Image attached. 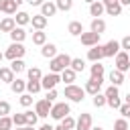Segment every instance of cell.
<instances>
[{
    "instance_id": "cell-53",
    "label": "cell",
    "mask_w": 130,
    "mask_h": 130,
    "mask_svg": "<svg viewBox=\"0 0 130 130\" xmlns=\"http://www.w3.org/2000/svg\"><path fill=\"white\" fill-rule=\"evenodd\" d=\"M126 104H130V91L126 93Z\"/></svg>"
},
{
    "instance_id": "cell-45",
    "label": "cell",
    "mask_w": 130,
    "mask_h": 130,
    "mask_svg": "<svg viewBox=\"0 0 130 130\" xmlns=\"http://www.w3.org/2000/svg\"><path fill=\"white\" fill-rule=\"evenodd\" d=\"M55 98H57V89L53 87V89H47V100L49 102H55Z\"/></svg>"
},
{
    "instance_id": "cell-54",
    "label": "cell",
    "mask_w": 130,
    "mask_h": 130,
    "mask_svg": "<svg viewBox=\"0 0 130 130\" xmlns=\"http://www.w3.org/2000/svg\"><path fill=\"white\" fill-rule=\"evenodd\" d=\"M53 130H65V128H63V126H61V124H59V126H55V128H53Z\"/></svg>"
},
{
    "instance_id": "cell-11",
    "label": "cell",
    "mask_w": 130,
    "mask_h": 130,
    "mask_svg": "<svg viewBox=\"0 0 130 130\" xmlns=\"http://www.w3.org/2000/svg\"><path fill=\"white\" fill-rule=\"evenodd\" d=\"M91 128V114L83 112L77 120H75V130H89Z\"/></svg>"
},
{
    "instance_id": "cell-5",
    "label": "cell",
    "mask_w": 130,
    "mask_h": 130,
    "mask_svg": "<svg viewBox=\"0 0 130 130\" xmlns=\"http://www.w3.org/2000/svg\"><path fill=\"white\" fill-rule=\"evenodd\" d=\"M102 85H104V77H89V79L85 81L83 89H85V93H89V95H95V93H100Z\"/></svg>"
},
{
    "instance_id": "cell-4",
    "label": "cell",
    "mask_w": 130,
    "mask_h": 130,
    "mask_svg": "<svg viewBox=\"0 0 130 130\" xmlns=\"http://www.w3.org/2000/svg\"><path fill=\"white\" fill-rule=\"evenodd\" d=\"M24 53H26V49H24V45H22V43H12V45L6 49L4 57L12 61V59H22V57H24Z\"/></svg>"
},
{
    "instance_id": "cell-46",
    "label": "cell",
    "mask_w": 130,
    "mask_h": 130,
    "mask_svg": "<svg viewBox=\"0 0 130 130\" xmlns=\"http://www.w3.org/2000/svg\"><path fill=\"white\" fill-rule=\"evenodd\" d=\"M26 2H28L30 6H41V4L45 2V0H26Z\"/></svg>"
},
{
    "instance_id": "cell-27",
    "label": "cell",
    "mask_w": 130,
    "mask_h": 130,
    "mask_svg": "<svg viewBox=\"0 0 130 130\" xmlns=\"http://www.w3.org/2000/svg\"><path fill=\"white\" fill-rule=\"evenodd\" d=\"M32 43L39 45V47H43V45L47 43V32H43V30H35V32H32Z\"/></svg>"
},
{
    "instance_id": "cell-13",
    "label": "cell",
    "mask_w": 130,
    "mask_h": 130,
    "mask_svg": "<svg viewBox=\"0 0 130 130\" xmlns=\"http://www.w3.org/2000/svg\"><path fill=\"white\" fill-rule=\"evenodd\" d=\"M104 12H106V6H104V2H102V0H95V2H91V4H89V14H91L93 18H100Z\"/></svg>"
},
{
    "instance_id": "cell-42",
    "label": "cell",
    "mask_w": 130,
    "mask_h": 130,
    "mask_svg": "<svg viewBox=\"0 0 130 130\" xmlns=\"http://www.w3.org/2000/svg\"><path fill=\"white\" fill-rule=\"evenodd\" d=\"M8 114H10V104L0 100V116H8Z\"/></svg>"
},
{
    "instance_id": "cell-48",
    "label": "cell",
    "mask_w": 130,
    "mask_h": 130,
    "mask_svg": "<svg viewBox=\"0 0 130 130\" xmlns=\"http://www.w3.org/2000/svg\"><path fill=\"white\" fill-rule=\"evenodd\" d=\"M118 2H120L122 6H130V0H118Z\"/></svg>"
},
{
    "instance_id": "cell-36",
    "label": "cell",
    "mask_w": 130,
    "mask_h": 130,
    "mask_svg": "<svg viewBox=\"0 0 130 130\" xmlns=\"http://www.w3.org/2000/svg\"><path fill=\"white\" fill-rule=\"evenodd\" d=\"M61 126H63L65 130H73V128H75V120H73V118H71V116L67 114V116H65V118L61 120Z\"/></svg>"
},
{
    "instance_id": "cell-6",
    "label": "cell",
    "mask_w": 130,
    "mask_h": 130,
    "mask_svg": "<svg viewBox=\"0 0 130 130\" xmlns=\"http://www.w3.org/2000/svg\"><path fill=\"white\" fill-rule=\"evenodd\" d=\"M116 69L122 71V73L130 69V57H128V51H118V55H116Z\"/></svg>"
},
{
    "instance_id": "cell-51",
    "label": "cell",
    "mask_w": 130,
    "mask_h": 130,
    "mask_svg": "<svg viewBox=\"0 0 130 130\" xmlns=\"http://www.w3.org/2000/svg\"><path fill=\"white\" fill-rule=\"evenodd\" d=\"M89 130H104V128H102V126H91Z\"/></svg>"
},
{
    "instance_id": "cell-14",
    "label": "cell",
    "mask_w": 130,
    "mask_h": 130,
    "mask_svg": "<svg viewBox=\"0 0 130 130\" xmlns=\"http://www.w3.org/2000/svg\"><path fill=\"white\" fill-rule=\"evenodd\" d=\"M8 35H10L12 43H22V41L26 39V30H24L22 26H14V28H12V30H10Z\"/></svg>"
},
{
    "instance_id": "cell-59",
    "label": "cell",
    "mask_w": 130,
    "mask_h": 130,
    "mask_svg": "<svg viewBox=\"0 0 130 130\" xmlns=\"http://www.w3.org/2000/svg\"><path fill=\"white\" fill-rule=\"evenodd\" d=\"M128 57H130V51H128Z\"/></svg>"
},
{
    "instance_id": "cell-16",
    "label": "cell",
    "mask_w": 130,
    "mask_h": 130,
    "mask_svg": "<svg viewBox=\"0 0 130 130\" xmlns=\"http://www.w3.org/2000/svg\"><path fill=\"white\" fill-rule=\"evenodd\" d=\"M41 55H43L45 59H53V57L57 55V47H55L53 43H45L43 49H41Z\"/></svg>"
},
{
    "instance_id": "cell-50",
    "label": "cell",
    "mask_w": 130,
    "mask_h": 130,
    "mask_svg": "<svg viewBox=\"0 0 130 130\" xmlns=\"http://www.w3.org/2000/svg\"><path fill=\"white\" fill-rule=\"evenodd\" d=\"M12 2H14V4H16V6H20V4H22V2H24V0H12Z\"/></svg>"
},
{
    "instance_id": "cell-56",
    "label": "cell",
    "mask_w": 130,
    "mask_h": 130,
    "mask_svg": "<svg viewBox=\"0 0 130 130\" xmlns=\"http://www.w3.org/2000/svg\"><path fill=\"white\" fill-rule=\"evenodd\" d=\"M16 130H24V126H16Z\"/></svg>"
},
{
    "instance_id": "cell-32",
    "label": "cell",
    "mask_w": 130,
    "mask_h": 130,
    "mask_svg": "<svg viewBox=\"0 0 130 130\" xmlns=\"http://www.w3.org/2000/svg\"><path fill=\"white\" fill-rule=\"evenodd\" d=\"M91 77H104V65L100 61H95L91 65Z\"/></svg>"
},
{
    "instance_id": "cell-22",
    "label": "cell",
    "mask_w": 130,
    "mask_h": 130,
    "mask_svg": "<svg viewBox=\"0 0 130 130\" xmlns=\"http://www.w3.org/2000/svg\"><path fill=\"white\" fill-rule=\"evenodd\" d=\"M14 22H16L18 26H24V24H28V22H30V14H28V12H24V10H20V12H16Z\"/></svg>"
},
{
    "instance_id": "cell-49",
    "label": "cell",
    "mask_w": 130,
    "mask_h": 130,
    "mask_svg": "<svg viewBox=\"0 0 130 130\" xmlns=\"http://www.w3.org/2000/svg\"><path fill=\"white\" fill-rule=\"evenodd\" d=\"M4 4H6V0H0V10H4Z\"/></svg>"
},
{
    "instance_id": "cell-20",
    "label": "cell",
    "mask_w": 130,
    "mask_h": 130,
    "mask_svg": "<svg viewBox=\"0 0 130 130\" xmlns=\"http://www.w3.org/2000/svg\"><path fill=\"white\" fill-rule=\"evenodd\" d=\"M59 75H61V81H65V83L69 85V83H73V81H75V75H77V73H75L71 67H67V69H63Z\"/></svg>"
},
{
    "instance_id": "cell-17",
    "label": "cell",
    "mask_w": 130,
    "mask_h": 130,
    "mask_svg": "<svg viewBox=\"0 0 130 130\" xmlns=\"http://www.w3.org/2000/svg\"><path fill=\"white\" fill-rule=\"evenodd\" d=\"M120 12H122V4H120V2H110V4H106V14H108V16H120Z\"/></svg>"
},
{
    "instance_id": "cell-43",
    "label": "cell",
    "mask_w": 130,
    "mask_h": 130,
    "mask_svg": "<svg viewBox=\"0 0 130 130\" xmlns=\"http://www.w3.org/2000/svg\"><path fill=\"white\" fill-rule=\"evenodd\" d=\"M120 114H122V118H130V104H122L120 108Z\"/></svg>"
},
{
    "instance_id": "cell-52",
    "label": "cell",
    "mask_w": 130,
    "mask_h": 130,
    "mask_svg": "<svg viewBox=\"0 0 130 130\" xmlns=\"http://www.w3.org/2000/svg\"><path fill=\"white\" fill-rule=\"evenodd\" d=\"M102 2H104V6H106V4H110V2H118V0H102Z\"/></svg>"
},
{
    "instance_id": "cell-33",
    "label": "cell",
    "mask_w": 130,
    "mask_h": 130,
    "mask_svg": "<svg viewBox=\"0 0 130 130\" xmlns=\"http://www.w3.org/2000/svg\"><path fill=\"white\" fill-rule=\"evenodd\" d=\"M41 77H43V71H41L39 67H30V69H28V79H32V81H41Z\"/></svg>"
},
{
    "instance_id": "cell-23",
    "label": "cell",
    "mask_w": 130,
    "mask_h": 130,
    "mask_svg": "<svg viewBox=\"0 0 130 130\" xmlns=\"http://www.w3.org/2000/svg\"><path fill=\"white\" fill-rule=\"evenodd\" d=\"M10 89L14 91V93H24V89H26V81H22V79H12V83H10Z\"/></svg>"
},
{
    "instance_id": "cell-25",
    "label": "cell",
    "mask_w": 130,
    "mask_h": 130,
    "mask_svg": "<svg viewBox=\"0 0 130 130\" xmlns=\"http://www.w3.org/2000/svg\"><path fill=\"white\" fill-rule=\"evenodd\" d=\"M110 81H112V85H120V83H124V73L118 71V69H112V71H110Z\"/></svg>"
},
{
    "instance_id": "cell-47",
    "label": "cell",
    "mask_w": 130,
    "mask_h": 130,
    "mask_svg": "<svg viewBox=\"0 0 130 130\" xmlns=\"http://www.w3.org/2000/svg\"><path fill=\"white\" fill-rule=\"evenodd\" d=\"M39 130H53V126H51V124H43Z\"/></svg>"
},
{
    "instance_id": "cell-35",
    "label": "cell",
    "mask_w": 130,
    "mask_h": 130,
    "mask_svg": "<svg viewBox=\"0 0 130 130\" xmlns=\"http://www.w3.org/2000/svg\"><path fill=\"white\" fill-rule=\"evenodd\" d=\"M24 120H26V126H35L39 116H37V112H24Z\"/></svg>"
},
{
    "instance_id": "cell-39",
    "label": "cell",
    "mask_w": 130,
    "mask_h": 130,
    "mask_svg": "<svg viewBox=\"0 0 130 130\" xmlns=\"http://www.w3.org/2000/svg\"><path fill=\"white\" fill-rule=\"evenodd\" d=\"M20 106H24V108L32 106V95L30 93H20Z\"/></svg>"
},
{
    "instance_id": "cell-15",
    "label": "cell",
    "mask_w": 130,
    "mask_h": 130,
    "mask_svg": "<svg viewBox=\"0 0 130 130\" xmlns=\"http://www.w3.org/2000/svg\"><path fill=\"white\" fill-rule=\"evenodd\" d=\"M41 14H43V16H55V14H57L55 2H43V4H41Z\"/></svg>"
},
{
    "instance_id": "cell-21",
    "label": "cell",
    "mask_w": 130,
    "mask_h": 130,
    "mask_svg": "<svg viewBox=\"0 0 130 130\" xmlns=\"http://www.w3.org/2000/svg\"><path fill=\"white\" fill-rule=\"evenodd\" d=\"M14 26H16V22H14L12 16H6V18L0 20V30H2V32H10Z\"/></svg>"
},
{
    "instance_id": "cell-3",
    "label": "cell",
    "mask_w": 130,
    "mask_h": 130,
    "mask_svg": "<svg viewBox=\"0 0 130 130\" xmlns=\"http://www.w3.org/2000/svg\"><path fill=\"white\" fill-rule=\"evenodd\" d=\"M83 95H85V89H83V87H79V85H75V83L65 85V98H67V100H71V102H81Z\"/></svg>"
},
{
    "instance_id": "cell-1",
    "label": "cell",
    "mask_w": 130,
    "mask_h": 130,
    "mask_svg": "<svg viewBox=\"0 0 130 130\" xmlns=\"http://www.w3.org/2000/svg\"><path fill=\"white\" fill-rule=\"evenodd\" d=\"M69 63H71V57H69L67 53H61V55L57 53V55L51 59V65H49V67H51V73H61L63 69L69 67Z\"/></svg>"
},
{
    "instance_id": "cell-18",
    "label": "cell",
    "mask_w": 130,
    "mask_h": 130,
    "mask_svg": "<svg viewBox=\"0 0 130 130\" xmlns=\"http://www.w3.org/2000/svg\"><path fill=\"white\" fill-rule=\"evenodd\" d=\"M30 24H32L37 30H43V28L47 26V16H43V14H35V16L30 18Z\"/></svg>"
},
{
    "instance_id": "cell-57",
    "label": "cell",
    "mask_w": 130,
    "mask_h": 130,
    "mask_svg": "<svg viewBox=\"0 0 130 130\" xmlns=\"http://www.w3.org/2000/svg\"><path fill=\"white\" fill-rule=\"evenodd\" d=\"M2 59H4V53H2V51H0V61H2Z\"/></svg>"
},
{
    "instance_id": "cell-44",
    "label": "cell",
    "mask_w": 130,
    "mask_h": 130,
    "mask_svg": "<svg viewBox=\"0 0 130 130\" xmlns=\"http://www.w3.org/2000/svg\"><path fill=\"white\" fill-rule=\"evenodd\" d=\"M120 47H122L124 51H130V35H128V37H124V39L120 41Z\"/></svg>"
},
{
    "instance_id": "cell-7",
    "label": "cell",
    "mask_w": 130,
    "mask_h": 130,
    "mask_svg": "<svg viewBox=\"0 0 130 130\" xmlns=\"http://www.w3.org/2000/svg\"><path fill=\"white\" fill-rule=\"evenodd\" d=\"M59 81H61V75L59 73H47V75L41 77V87L43 89H53Z\"/></svg>"
},
{
    "instance_id": "cell-37",
    "label": "cell",
    "mask_w": 130,
    "mask_h": 130,
    "mask_svg": "<svg viewBox=\"0 0 130 130\" xmlns=\"http://www.w3.org/2000/svg\"><path fill=\"white\" fill-rule=\"evenodd\" d=\"M91 98H93V106H95V108L106 106V95H104V93H95V95H91Z\"/></svg>"
},
{
    "instance_id": "cell-29",
    "label": "cell",
    "mask_w": 130,
    "mask_h": 130,
    "mask_svg": "<svg viewBox=\"0 0 130 130\" xmlns=\"http://www.w3.org/2000/svg\"><path fill=\"white\" fill-rule=\"evenodd\" d=\"M41 89H43V87H41V81H32V79L26 81V93L32 95V93H39Z\"/></svg>"
},
{
    "instance_id": "cell-55",
    "label": "cell",
    "mask_w": 130,
    "mask_h": 130,
    "mask_svg": "<svg viewBox=\"0 0 130 130\" xmlns=\"http://www.w3.org/2000/svg\"><path fill=\"white\" fill-rule=\"evenodd\" d=\"M24 130H35V126H24Z\"/></svg>"
},
{
    "instance_id": "cell-2",
    "label": "cell",
    "mask_w": 130,
    "mask_h": 130,
    "mask_svg": "<svg viewBox=\"0 0 130 130\" xmlns=\"http://www.w3.org/2000/svg\"><path fill=\"white\" fill-rule=\"evenodd\" d=\"M71 112V108H69V104L67 102H57V104H53L51 106V112H49V116L53 118V120H57V122H61L67 114Z\"/></svg>"
},
{
    "instance_id": "cell-28",
    "label": "cell",
    "mask_w": 130,
    "mask_h": 130,
    "mask_svg": "<svg viewBox=\"0 0 130 130\" xmlns=\"http://www.w3.org/2000/svg\"><path fill=\"white\" fill-rule=\"evenodd\" d=\"M69 67H71L75 73H81V71L85 69V61H83V59H79V57H75V59H71Z\"/></svg>"
},
{
    "instance_id": "cell-34",
    "label": "cell",
    "mask_w": 130,
    "mask_h": 130,
    "mask_svg": "<svg viewBox=\"0 0 130 130\" xmlns=\"http://www.w3.org/2000/svg\"><path fill=\"white\" fill-rule=\"evenodd\" d=\"M0 130H12V118L10 116H0Z\"/></svg>"
},
{
    "instance_id": "cell-8",
    "label": "cell",
    "mask_w": 130,
    "mask_h": 130,
    "mask_svg": "<svg viewBox=\"0 0 130 130\" xmlns=\"http://www.w3.org/2000/svg\"><path fill=\"white\" fill-rule=\"evenodd\" d=\"M51 106H53V102H49L47 98H45V100H39V102L35 104V112H37V116H39V118H47L49 112H51Z\"/></svg>"
},
{
    "instance_id": "cell-60",
    "label": "cell",
    "mask_w": 130,
    "mask_h": 130,
    "mask_svg": "<svg viewBox=\"0 0 130 130\" xmlns=\"http://www.w3.org/2000/svg\"><path fill=\"white\" fill-rule=\"evenodd\" d=\"M128 71H130V69H128Z\"/></svg>"
},
{
    "instance_id": "cell-30",
    "label": "cell",
    "mask_w": 130,
    "mask_h": 130,
    "mask_svg": "<svg viewBox=\"0 0 130 130\" xmlns=\"http://www.w3.org/2000/svg\"><path fill=\"white\" fill-rule=\"evenodd\" d=\"M55 6H57V10L67 12V10H71V8H73V0H57V2H55Z\"/></svg>"
},
{
    "instance_id": "cell-40",
    "label": "cell",
    "mask_w": 130,
    "mask_h": 130,
    "mask_svg": "<svg viewBox=\"0 0 130 130\" xmlns=\"http://www.w3.org/2000/svg\"><path fill=\"white\" fill-rule=\"evenodd\" d=\"M2 12H6V14H14L16 12V4L12 2V0H6V4H4V10Z\"/></svg>"
},
{
    "instance_id": "cell-41",
    "label": "cell",
    "mask_w": 130,
    "mask_h": 130,
    "mask_svg": "<svg viewBox=\"0 0 130 130\" xmlns=\"http://www.w3.org/2000/svg\"><path fill=\"white\" fill-rule=\"evenodd\" d=\"M114 130H128V122H126V118L116 120V122H114Z\"/></svg>"
},
{
    "instance_id": "cell-58",
    "label": "cell",
    "mask_w": 130,
    "mask_h": 130,
    "mask_svg": "<svg viewBox=\"0 0 130 130\" xmlns=\"http://www.w3.org/2000/svg\"><path fill=\"white\" fill-rule=\"evenodd\" d=\"M85 2H87V4H91V2H95V0H85Z\"/></svg>"
},
{
    "instance_id": "cell-31",
    "label": "cell",
    "mask_w": 130,
    "mask_h": 130,
    "mask_svg": "<svg viewBox=\"0 0 130 130\" xmlns=\"http://www.w3.org/2000/svg\"><path fill=\"white\" fill-rule=\"evenodd\" d=\"M10 69H12L14 73L24 71V61H22V59H12V61H10Z\"/></svg>"
},
{
    "instance_id": "cell-26",
    "label": "cell",
    "mask_w": 130,
    "mask_h": 130,
    "mask_svg": "<svg viewBox=\"0 0 130 130\" xmlns=\"http://www.w3.org/2000/svg\"><path fill=\"white\" fill-rule=\"evenodd\" d=\"M91 30L98 32V35H102V32L106 30V20H102V18H93V20H91Z\"/></svg>"
},
{
    "instance_id": "cell-19",
    "label": "cell",
    "mask_w": 130,
    "mask_h": 130,
    "mask_svg": "<svg viewBox=\"0 0 130 130\" xmlns=\"http://www.w3.org/2000/svg\"><path fill=\"white\" fill-rule=\"evenodd\" d=\"M67 30H69V35L79 37V35L83 32V24H81L79 20H71V22H69V26H67Z\"/></svg>"
},
{
    "instance_id": "cell-10",
    "label": "cell",
    "mask_w": 130,
    "mask_h": 130,
    "mask_svg": "<svg viewBox=\"0 0 130 130\" xmlns=\"http://www.w3.org/2000/svg\"><path fill=\"white\" fill-rule=\"evenodd\" d=\"M87 59L91 61V63H95V61H102L104 59V45H93V47H89V51H87Z\"/></svg>"
},
{
    "instance_id": "cell-38",
    "label": "cell",
    "mask_w": 130,
    "mask_h": 130,
    "mask_svg": "<svg viewBox=\"0 0 130 130\" xmlns=\"http://www.w3.org/2000/svg\"><path fill=\"white\" fill-rule=\"evenodd\" d=\"M12 124H14V126H26L24 112H22V114H14V116H12Z\"/></svg>"
},
{
    "instance_id": "cell-9",
    "label": "cell",
    "mask_w": 130,
    "mask_h": 130,
    "mask_svg": "<svg viewBox=\"0 0 130 130\" xmlns=\"http://www.w3.org/2000/svg\"><path fill=\"white\" fill-rule=\"evenodd\" d=\"M79 39H81V45H85V47H93V45L100 43V35L93 32V30H89V32H81Z\"/></svg>"
},
{
    "instance_id": "cell-12",
    "label": "cell",
    "mask_w": 130,
    "mask_h": 130,
    "mask_svg": "<svg viewBox=\"0 0 130 130\" xmlns=\"http://www.w3.org/2000/svg\"><path fill=\"white\" fill-rule=\"evenodd\" d=\"M120 49H122V47H120L118 41H110V43L104 45V57H116Z\"/></svg>"
},
{
    "instance_id": "cell-24",
    "label": "cell",
    "mask_w": 130,
    "mask_h": 130,
    "mask_svg": "<svg viewBox=\"0 0 130 130\" xmlns=\"http://www.w3.org/2000/svg\"><path fill=\"white\" fill-rule=\"evenodd\" d=\"M12 79H14V71L10 67H0V81L12 83Z\"/></svg>"
}]
</instances>
